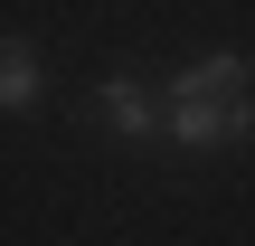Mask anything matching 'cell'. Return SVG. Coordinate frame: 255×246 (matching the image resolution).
I'll use <instances>...</instances> for the list:
<instances>
[{"label":"cell","mask_w":255,"mask_h":246,"mask_svg":"<svg viewBox=\"0 0 255 246\" xmlns=\"http://www.w3.org/2000/svg\"><path fill=\"white\" fill-rule=\"evenodd\" d=\"M0 104H38V47L28 38H9V57H0Z\"/></svg>","instance_id":"cell-3"},{"label":"cell","mask_w":255,"mask_h":246,"mask_svg":"<svg viewBox=\"0 0 255 246\" xmlns=\"http://www.w3.org/2000/svg\"><path fill=\"white\" fill-rule=\"evenodd\" d=\"M170 133L199 152V142H237L246 133V57H208L170 85Z\"/></svg>","instance_id":"cell-1"},{"label":"cell","mask_w":255,"mask_h":246,"mask_svg":"<svg viewBox=\"0 0 255 246\" xmlns=\"http://www.w3.org/2000/svg\"><path fill=\"white\" fill-rule=\"evenodd\" d=\"M104 123H114V133H151L161 114H151V95H142L132 76H114V85H104Z\"/></svg>","instance_id":"cell-2"}]
</instances>
